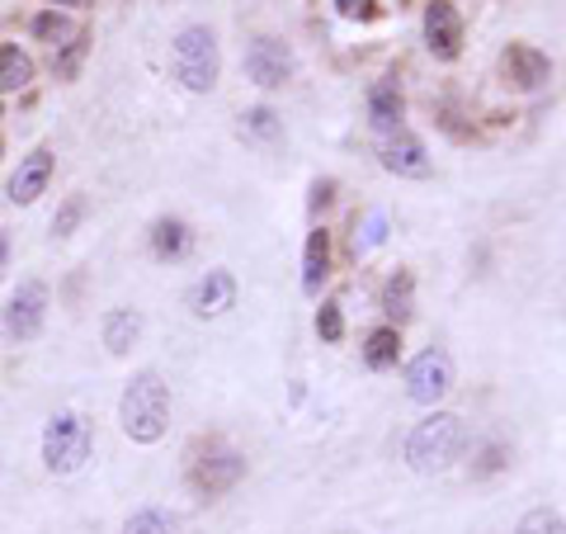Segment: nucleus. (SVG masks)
<instances>
[{
  "instance_id": "f257e3e1",
  "label": "nucleus",
  "mask_w": 566,
  "mask_h": 534,
  "mask_svg": "<svg viewBox=\"0 0 566 534\" xmlns=\"http://www.w3.org/2000/svg\"><path fill=\"white\" fill-rule=\"evenodd\" d=\"M118 426L133 445H156L170 431V388L161 383V374H133V383L118 398Z\"/></svg>"
},
{
  "instance_id": "f03ea898",
  "label": "nucleus",
  "mask_w": 566,
  "mask_h": 534,
  "mask_svg": "<svg viewBox=\"0 0 566 534\" xmlns=\"http://www.w3.org/2000/svg\"><path fill=\"white\" fill-rule=\"evenodd\" d=\"M463 449H467L463 416L459 412H430L411 431V440H406V464H411L416 474H444V468H453L463 459Z\"/></svg>"
},
{
  "instance_id": "7ed1b4c3",
  "label": "nucleus",
  "mask_w": 566,
  "mask_h": 534,
  "mask_svg": "<svg viewBox=\"0 0 566 534\" xmlns=\"http://www.w3.org/2000/svg\"><path fill=\"white\" fill-rule=\"evenodd\" d=\"M170 76L189 90V96H208L223 76V53H217V34L208 24H184L170 38Z\"/></svg>"
},
{
  "instance_id": "20e7f679",
  "label": "nucleus",
  "mask_w": 566,
  "mask_h": 534,
  "mask_svg": "<svg viewBox=\"0 0 566 534\" xmlns=\"http://www.w3.org/2000/svg\"><path fill=\"white\" fill-rule=\"evenodd\" d=\"M94 449V426L81 416V412H57L53 421H47L43 431V464L47 474H81L86 459Z\"/></svg>"
},
{
  "instance_id": "39448f33",
  "label": "nucleus",
  "mask_w": 566,
  "mask_h": 534,
  "mask_svg": "<svg viewBox=\"0 0 566 534\" xmlns=\"http://www.w3.org/2000/svg\"><path fill=\"white\" fill-rule=\"evenodd\" d=\"M293 71H297V57H293L288 43L274 38V34H260V38L246 48V76H250V81H256L260 90L288 86Z\"/></svg>"
},
{
  "instance_id": "423d86ee",
  "label": "nucleus",
  "mask_w": 566,
  "mask_h": 534,
  "mask_svg": "<svg viewBox=\"0 0 566 534\" xmlns=\"http://www.w3.org/2000/svg\"><path fill=\"white\" fill-rule=\"evenodd\" d=\"M43 322H47V285L43 279H24V285L10 293L0 326H5L10 341H34L43 332Z\"/></svg>"
},
{
  "instance_id": "0eeeda50",
  "label": "nucleus",
  "mask_w": 566,
  "mask_h": 534,
  "mask_svg": "<svg viewBox=\"0 0 566 534\" xmlns=\"http://www.w3.org/2000/svg\"><path fill=\"white\" fill-rule=\"evenodd\" d=\"M241 478H246V459L236 449H223V445L208 449V454H199V459L189 464V482H194L199 497H223Z\"/></svg>"
},
{
  "instance_id": "6e6552de",
  "label": "nucleus",
  "mask_w": 566,
  "mask_h": 534,
  "mask_svg": "<svg viewBox=\"0 0 566 534\" xmlns=\"http://www.w3.org/2000/svg\"><path fill=\"white\" fill-rule=\"evenodd\" d=\"M453 388V359L444 351H420L411 365H406V392L420 407L444 402V392Z\"/></svg>"
},
{
  "instance_id": "1a4fd4ad",
  "label": "nucleus",
  "mask_w": 566,
  "mask_h": 534,
  "mask_svg": "<svg viewBox=\"0 0 566 534\" xmlns=\"http://www.w3.org/2000/svg\"><path fill=\"white\" fill-rule=\"evenodd\" d=\"M424 48L439 62H453L463 53V14L453 10V0H430L424 5Z\"/></svg>"
},
{
  "instance_id": "9d476101",
  "label": "nucleus",
  "mask_w": 566,
  "mask_h": 534,
  "mask_svg": "<svg viewBox=\"0 0 566 534\" xmlns=\"http://www.w3.org/2000/svg\"><path fill=\"white\" fill-rule=\"evenodd\" d=\"M383 170H392V176H401V180H430V170H434V162H430V152H424V143L416 133H406V129H397V133H387L383 137Z\"/></svg>"
},
{
  "instance_id": "9b49d317",
  "label": "nucleus",
  "mask_w": 566,
  "mask_h": 534,
  "mask_svg": "<svg viewBox=\"0 0 566 534\" xmlns=\"http://www.w3.org/2000/svg\"><path fill=\"white\" fill-rule=\"evenodd\" d=\"M500 71L514 90H543L553 81V57L539 53L533 43H510L506 57H500Z\"/></svg>"
},
{
  "instance_id": "f8f14e48",
  "label": "nucleus",
  "mask_w": 566,
  "mask_h": 534,
  "mask_svg": "<svg viewBox=\"0 0 566 534\" xmlns=\"http://www.w3.org/2000/svg\"><path fill=\"white\" fill-rule=\"evenodd\" d=\"M53 147H34L20 162V170L10 176V203H20V209H29V203H38V194H47V180H53Z\"/></svg>"
},
{
  "instance_id": "ddd939ff",
  "label": "nucleus",
  "mask_w": 566,
  "mask_h": 534,
  "mask_svg": "<svg viewBox=\"0 0 566 534\" xmlns=\"http://www.w3.org/2000/svg\"><path fill=\"white\" fill-rule=\"evenodd\" d=\"M401 119H406V96H401L397 76H383V81H373V86H369V123H373V133H377V137L397 133Z\"/></svg>"
},
{
  "instance_id": "4468645a",
  "label": "nucleus",
  "mask_w": 566,
  "mask_h": 534,
  "mask_svg": "<svg viewBox=\"0 0 566 534\" xmlns=\"http://www.w3.org/2000/svg\"><path fill=\"white\" fill-rule=\"evenodd\" d=\"M189 308H194V318H223L227 308H236V279L227 270H208L189 289Z\"/></svg>"
},
{
  "instance_id": "2eb2a0df",
  "label": "nucleus",
  "mask_w": 566,
  "mask_h": 534,
  "mask_svg": "<svg viewBox=\"0 0 566 534\" xmlns=\"http://www.w3.org/2000/svg\"><path fill=\"white\" fill-rule=\"evenodd\" d=\"M326 279H330V232L312 227L307 232V251H303V293L317 298Z\"/></svg>"
},
{
  "instance_id": "dca6fc26",
  "label": "nucleus",
  "mask_w": 566,
  "mask_h": 534,
  "mask_svg": "<svg viewBox=\"0 0 566 534\" xmlns=\"http://www.w3.org/2000/svg\"><path fill=\"white\" fill-rule=\"evenodd\" d=\"M241 143H250V147H264V152H274L279 143H283V119L274 114L270 104H256V109H246L241 114Z\"/></svg>"
},
{
  "instance_id": "f3484780",
  "label": "nucleus",
  "mask_w": 566,
  "mask_h": 534,
  "mask_svg": "<svg viewBox=\"0 0 566 534\" xmlns=\"http://www.w3.org/2000/svg\"><path fill=\"white\" fill-rule=\"evenodd\" d=\"M194 246V232H189L184 218H156L151 223V256L156 260H180Z\"/></svg>"
},
{
  "instance_id": "a211bd4d",
  "label": "nucleus",
  "mask_w": 566,
  "mask_h": 534,
  "mask_svg": "<svg viewBox=\"0 0 566 534\" xmlns=\"http://www.w3.org/2000/svg\"><path fill=\"white\" fill-rule=\"evenodd\" d=\"M383 312L392 318L387 326H397V332L411 322V312H416V279H411V270H397L383 285Z\"/></svg>"
},
{
  "instance_id": "6ab92c4d",
  "label": "nucleus",
  "mask_w": 566,
  "mask_h": 534,
  "mask_svg": "<svg viewBox=\"0 0 566 534\" xmlns=\"http://www.w3.org/2000/svg\"><path fill=\"white\" fill-rule=\"evenodd\" d=\"M137 336H142V312L137 308L104 312V345H109V355H128L137 345Z\"/></svg>"
},
{
  "instance_id": "aec40b11",
  "label": "nucleus",
  "mask_w": 566,
  "mask_h": 534,
  "mask_svg": "<svg viewBox=\"0 0 566 534\" xmlns=\"http://www.w3.org/2000/svg\"><path fill=\"white\" fill-rule=\"evenodd\" d=\"M401 359V332L397 326H373L364 341V365L369 369H397Z\"/></svg>"
},
{
  "instance_id": "412c9836",
  "label": "nucleus",
  "mask_w": 566,
  "mask_h": 534,
  "mask_svg": "<svg viewBox=\"0 0 566 534\" xmlns=\"http://www.w3.org/2000/svg\"><path fill=\"white\" fill-rule=\"evenodd\" d=\"M34 86V57L14 43H0V90H29Z\"/></svg>"
},
{
  "instance_id": "4be33fe9",
  "label": "nucleus",
  "mask_w": 566,
  "mask_h": 534,
  "mask_svg": "<svg viewBox=\"0 0 566 534\" xmlns=\"http://www.w3.org/2000/svg\"><path fill=\"white\" fill-rule=\"evenodd\" d=\"M29 29H34V38H38V43H53V48H67V43L81 34V29H76L61 10H43V14H34V24H29Z\"/></svg>"
},
{
  "instance_id": "5701e85b",
  "label": "nucleus",
  "mask_w": 566,
  "mask_h": 534,
  "mask_svg": "<svg viewBox=\"0 0 566 534\" xmlns=\"http://www.w3.org/2000/svg\"><path fill=\"white\" fill-rule=\"evenodd\" d=\"M123 534H176V515L161 511V507H142V511L128 515Z\"/></svg>"
},
{
  "instance_id": "b1692460",
  "label": "nucleus",
  "mask_w": 566,
  "mask_h": 534,
  "mask_svg": "<svg viewBox=\"0 0 566 534\" xmlns=\"http://www.w3.org/2000/svg\"><path fill=\"white\" fill-rule=\"evenodd\" d=\"M383 237H387V213L369 209L364 223H354V256H369L373 246H383Z\"/></svg>"
},
{
  "instance_id": "393cba45",
  "label": "nucleus",
  "mask_w": 566,
  "mask_h": 534,
  "mask_svg": "<svg viewBox=\"0 0 566 534\" xmlns=\"http://www.w3.org/2000/svg\"><path fill=\"white\" fill-rule=\"evenodd\" d=\"M86 209H90V199H86V194H71L67 203H61V209L53 213V232H57V237H71V232L81 227Z\"/></svg>"
},
{
  "instance_id": "a878e982",
  "label": "nucleus",
  "mask_w": 566,
  "mask_h": 534,
  "mask_svg": "<svg viewBox=\"0 0 566 534\" xmlns=\"http://www.w3.org/2000/svg\"><path fill=\"white\" fill-rule=\"evenodd\" d=\"M514 534H562V511L553 507H539V511H529L524 521H519Z\"/></svg>"
},
{
  "instance_id": "bb28decb",
  "label": "nucleus",
  "mask_w": 566,
  "mask_h": 534,
  "mask_svg": "<svg viewBox=\"0 0 566 534\" xmlns=\"http://www.w3.org/2000/svg\"><path fill=\"white\" fill-rule=\"evenodd\" d=\"M317 336L330 341V345L344 336V312H340V303H321L317 308Z\"/></svg>"
},
{
  "instance_id": "cd10ccee",
  "label": "nucleus",
  "mask_w": 566,
  "mask_h": 534,
  "mask_svg": "<svg viewBox=\"0 0 566 534\" xmlns=\"http://www.w3.org/2000/svg\"><path fill=\"white\" fill-rule=\"evenodd\" d=\"M86 34H76L71 43H67V48H57V57H53V71L57 76H76V67H81V57H86Z\"/></svg>"
},
{
  "instance_id": "c85d7f7f",
  "label": "nucleus",
  "mask_w": 566,
  "mask_h": 534,
  "mask_svg": "<svg viewBox=\"0 0 566 534\" xmlns=\"http://www.w3.org/2000/svg\"><path fill=\"white\" fill-rule=\"evenodd\" d=\"M506 459H510V449H506V445H486V449H482V464L472 468V478L496 474V468H506Z\"/></svg>"
},
{
  "instance_id": "c756f323",
  "label": "nucleus",
  "mask_w": 566,
  "mask_h": 534,
  "mask_svg": "<svg viewBox=\"0 0 566 534\" xmlns=\"http://www.w3.org/2000/svg\"><path fill=\"white\" fill-rule=\"evenodd\" d=\"M330 203H336V180H317L312 185V213L330 209Z\"/></svg>"
},
{
  "instance_id": "7c9ffc66",
  "label": "nucleus",
  "mask_w": 566,
  "mask_h": 534,
  "mask_svg": "<svg viewBox=\"0 0 566 534\" xmlns=\"http://www.w3.org/2000/svg\"><path fill=\"white\" fill-rule=\"evenodd\" d=\"M340 14L344 20H373V0H340Z\"/></svg>"
},
{
  "instance_id": "2f4dec72",
  "label": "nucleus",
  "mask_w": 566,
  "mask_h": 534,
  "mask_svg": "<svg viewBox=\"0 0 566 534\" xmlns=\"http://www.w3.org/2000/svg\"><path fill=\"white\" fill-rule=\"evenodd\" d=\"M5 270H10V237L0 232V279H5Z\"/></svg>"
},
{
  "instance_id": "473e14b6",
  "label": "nucleus",
  "mask_w": 566,
  "mask_h": 534,
  "mask_svg": "<svg viewBox=\"0 0 566 534\" xmlns=\"http://www.w3.org/2000/svg\"><path fill=\"white\" fill-rule=\"evenodd\" d=\"M57 5H71V10H86V5H94V0H53V10Z\"/></svg>"
},
{
  "instance_id": "72a5a7b5",
  "label": "nucleus",
  "mask_w": 566,
  "mask_h": 534,
  "mask_svg": "<svg viewBox=\"0 0 566 534\" xmlns=\"http://www.w3.org/2000/svg\"><path fill=\"white\" fill-rule=\"evenodd\" d=\"M0 156H5V147H0Z\"/></svg>"
},
{
  "instance_id": "f704fd0d",
  "label": "nucleus",
  "mask_w": 566,
  "mask_h": 534,
  "mask_svg": "<svg viewBox=\"0 0 566 534\" xmlns=\"http://www.w3.org/2000/svg\"><path fill=\"white\" fill-rule=\"evenodd\" d=\"M0 119H5V114H0Z\"/></svg>"
}]
</instances>
